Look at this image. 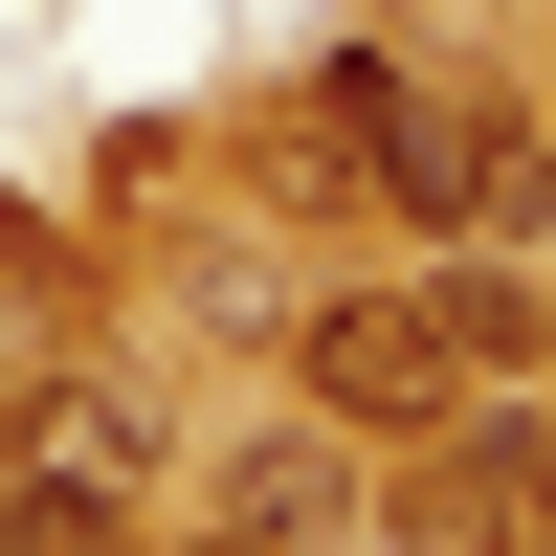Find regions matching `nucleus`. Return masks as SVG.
I'll return each mask as SVG.
<instances>
[{
    "instance_id": "f03ea898",
    "label": "nucleus",
    "mask_w": 556,
    "mask_h": 556,
    "mask_svg": "<svg viewBox=\"0 0 556 556\" xmlns=\"http://www.w3.org/2000/svg\"><path fill=\"white\" fill-rule=\"evenodd\" d=\"M290 401L334 445H424V424H468L490 401V356H468V290H334V312H290Z\"/></svg>"
},
{
    "instance_id": "7ed1b4c3",
    "label": "nucleus",
    "mask_w": 556,
    "mask_h": 556,
    "mask_svg": "<svg viewBox=\"0 0 556 556\" xmlns=\"http://www.w3.org/2000/svg\"><path fill=\"white\" fill-rule=\"evenodd\" d=\"M223 534H267V556L334 534V424H312V445H245V468H223Z\"/></svg>"
},
{
    "instance_id": "f257e3e1",
    "label": "nucleus",
    "mask_w": 556,
    "mask_h": 556,
    "mask_svg": "<svg viewBox=\"0 0 556 556\" xmlns=\"http://www.w3.org/2000/svg\"><path fill=\"white\" fill-rule=\"evenodd\" d=\"M334 134L401 178V223H424V245H490V267L556 245V134H534L490 67H379V45H356V67H334Z\"/></svg>"
},
{
    "instance_id": "20e7f679",
    "label": "nucleus",
    "mask_w": 556,
    "mask_h": 556,
    "mask_svg": "<svg viewBox=\"0 0 556 556\" xmlns=\"http://www.w3.org/2000/svg\"><path fill=\"white\" fill-rule=\"evenodd\" d=\"M201 556H267V534H201Z\"/></svg>"
}]
</instances>
